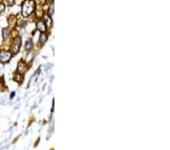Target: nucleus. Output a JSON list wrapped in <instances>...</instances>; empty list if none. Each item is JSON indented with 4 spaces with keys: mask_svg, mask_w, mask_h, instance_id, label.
Segmentation results:
<instances>
[{
    "mask_svg": "<svg viewBox=\"0 0 170 150\" xmlns=\"http://www.w3.org/2000/svg\"><path fill=\"white\" fill-rule=\"evenodd\" d=\"M53 14H54V1L51 3L49 9H48V14H49V16H52Z\"/></svg>",
    "mask_w": 170,
    "mask_h": 150,
    "instance_id": "obj_11",
    "label": "nucleus"
},
{
    "mask_svg": "<svg viewBox=\"0 0 170 150\" xmlns=\"http://www.w3.org/2000/svg\"><path fill=\"white\" fill-rule=\"evenodd\" d=\"M4 1L6 2V4H8L9 6H12V5H14L15 0H4Z\"/></svg>",
    "mask_w": 170,
    "mask_h": 150,
    "instance_id": "obj_13",
    "label": "nucleus"
},
{
    "mask_svg": "<svg viewBox=\"0 0 170 150\" xmlns=\"http://www.w3.org/2000/svg\"><path fill=\"white\" fill-rule=\"evenodd\" d=\"M21 45V38L20 37H17L14 38L13 43L11 45V51L14 55H16L19 52Z\"/></svg>",
    "mask_w": 170,
    "mask_h": 150,
    "instance_id": "obj_2",
    "label": "nucleus"
},
{
    "mask_svg": "<svg viewBox=\"0 0 170 150\" xmlns=\"http://www.w3.org/2000/svg\"><path fill=\"white\" fill-rule=\"evenodd\" d=\"M33 43L32 39H27L25 43V46H24V48H25L26 50H30L31 49H33Z\"/></svg>",
    "mask_w": 170,
    "mask_h": 150,
    "instance_id": "obj_7",
    "label": "nucleus"
},
{
    "mask_svg": "<svg viewBox=\"0 0 170 150\" xmlns=\"http://www.w3.org/2000/svg\"><path fill=\"white\" fill-rule=\"evenodd\" d=\"M3 39L5 41L7 40L8 38L9 37V28H4L3 29Z\"/></svg>",
    "mask_w": 170,
    "mask_h": 150,
    "instance_id": "obj_9",
    "label": "nucleus"
},
{
    "mask_svg": "<svg viewBox=\"0 0 170 150\" xmlns=\"http://www.w3.org/2000/svg\"><path fill=\"white\" fill-rule=\"evenodd\" d=\"M14 80H15V81L18 82V83H21V82L23 81V80H24V77H23V76L21 75L20 73H19V74H17V75L14 76Z\"/></svg>",
    "mask_w": 170,
    "mask_h": 150,
    "instance_id": "obj_10",
    "label": "nucleus"
},
{
    "mask_svg": "<svg viewBox=\"0 0 170 150\" xmlns=\"http://www.w3.org/2000/svg\"><path fill=\"white\" fill-rule=\"evenodd\" d=\"M11 53L9 51H2L0 52V62L2 63H6L9 62L11 58Z\"/></svg>",
    "mask_w": 170,
    "mask_h": 150,
    "instance_id": "obj_3",
    "label": "nucleus"
},
{
    "mask_svg": "<svg viewBox=\"0 0 170 150\" xmlns=\"http://www.w3.org/2000/svg\"><path fill=\"white\" fill-rule=\"evenodd\" d=\"M14 94H15V93H14V92H12V93H11V95H10V98L11 99H12L13 97L14 96Z\"/></svg>",
    "mask_w": 170,
    "mask_h": 150,
    "instance_id": "obj_14",
    "label": "nucleus"
},
{
    "mask_svg": "<svg viewBox=\"0 0 170 150\" xmlns=\"http://www.w3.org/2000/svg\"><path fill=\"white\" fill-rule=\"evenodd\" d=\"M47 40V36L46 34H44V32L41 33L40 34V43L41 44H44L45 42H46Z\"/></svg>",
    "mask_w": 170,
    "mask_h": 150,
    "instance_id": "obj_8",
    "label": "nucleus"
},
{
    "mask_svg": "<svg viewBox=\"0 0 170 150\" xmlns=\"http://www.w3.org/2000/svg\"><path fill=\"white\" fill-rule=\"evenodd\" d=\"M27 64L24 62V61H21L18 63V65H17V71L20 74H24L27 71Z\"/></svg>",
    "mask_w": 170,
    "mask_h": 150,
    "instance_id": "obj_4",
    "label": "nucleus"
},
{
    "mask_svg": "<svg viewBox=\"0 0 170 150\" xmlns=\"http://www.w3.org/2000/svg\"><path fill=\"white\" fill-rule=\"evenodd\" d=\"M5 9H6V6L3 3H0V14H2L5 11Z\"/></svg>",
    "mask_w": 170,
    "mask_h": 150,
    "instance_id": "obj_12",
    "label": "nucleus"
},
{
    "mask_svg": "<svg viewBox=\"0 0 170 150\" xmlns=\"http://www.w3.org/2000/svg\"><path fill=\"white\" fill-rule=\"evenodd\" d=\"M36 9V2L34 0H25L22 4L21 14L24 18L30 16Z\"/></svg>",
    "mask_w": 170,
    "mask_h": 150,
    "instance_id": "obj_1",
    "label": "nucleus"
},
{
    "mask_svg": "<svg viewBox=\"0 0 170 150\" xmlns=\"http://www.w3.org/2000/svg\"><path fill=\"white\" fill-rule=\"evenodd\" d=\"M37 30H40L41 33L45 32V31H46V27H45V24L42 21H37Z\"/></svg>",
    "mask_w": 170,
    "mask_h": 150,
    "instance_id": "obj_5",
    "label": "nucleus"
},
{
    "mask_svg": "<svg viewBox=\"0 0 170 150\" xmlns=\"http://www.w3.org/2000/svg\"><path fill=\"white\" fill-rule=\"evenodd\" d=\"M43 20H44V23H45V24L48 27V28H51V27H52V19H51L49 15L44 14Z\"/></svg>",
    "mask_w": 170,
    "mask_h": 150,
    "instance_id": "obj_6",
    "label": "nucleus"
}]
</instances>
